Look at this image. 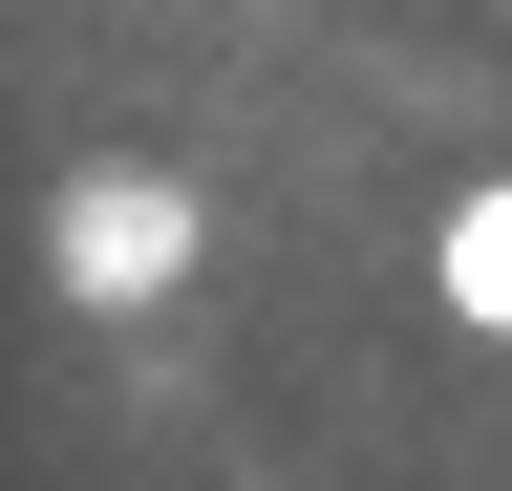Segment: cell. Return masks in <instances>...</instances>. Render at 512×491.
I'll return each instance as SVG.
<instances>
[{"mask_svg":"<svg viewBox=\"0 0 512 491\" xmlns=\"http://www.w3.org/2000/svg\"><path fill=\"white\" fill-rule=\"evenodd\" d=\"M192 257V193H171V171H86V193H64V278H86V299H150Z\"/></svg>","mask_w":512,"mask_h":491,"instance_id":"obj_1","label":"cell"},{"mask_svg":"<svg viewBox=\"0 0 512 491\" xmlns=\"http://www.w3.org/2000/svg\"><path fill=\"white\" fill-rule=\"evenodd\" d=\"M448 321L512 342V193H448Z\"/></svg>","mask_w":512,"mask_h":491,"instance_id":"obj_2","label":"cell"}]
</instances>
